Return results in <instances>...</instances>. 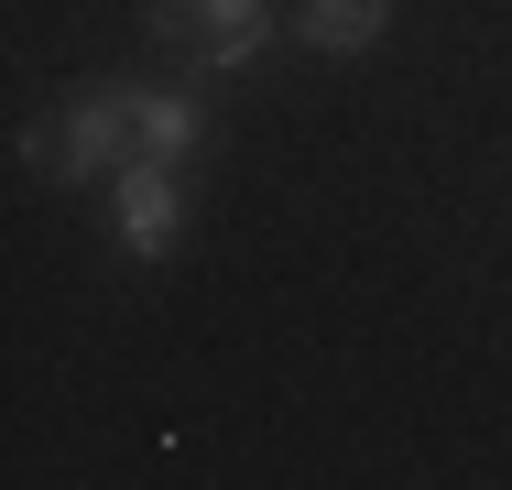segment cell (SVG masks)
<instances>
[{
    "mask_svg": "<svg viewBox=\"0 0 512 490\" xmlns=\"http://www.w3.org/2000/svg\"><path fill=\"white\" fill-rule=\"evenodd\" d=\"M22 153L33 164H55V186H88V175H131L142 164V98L131 88H88L66 120H44V131H22Z\"/></svg>",
    "mask_w": 512,
    "mask_h": 490,
    "instance_id": "1",
    "label": "cell"
},
{
    "mask_svg": "<svg viewBox=\"0 0 512 490\" xmlns=\"http://www.w3.org/2000/svg\"><path fill=\"white\" fill-rule=\"evenodd\" d=\"M153 44L197 77H240L273 55V0H153Z\"/></svg>",
    "mask_w": 512,
    "mask_h": 490,
    "instance_id": "2",
    "label": "cell"
},
{
    "mask_svg": "<svg viewBox=\"0 0 512 490\" xmlns=\"http://www.w3.org/2000/svg\"><path fill=\"white\" fill-rule=\"evenodd\" d=\"M120 240H131L142 262L175 251V175H164V164H131V175H120Z\"/></svg>",
    "mask_w": 512,
    "mask_h": 490,
    "instance_id": "3",
    "label": "cell"
},
{
    "mask_svg": "<svg viewBox=\"0 0 512 490\" xmlns=\"http://www.w3.org/2000/svg\"><path fill=\"white\" fill-rule=\"evenodd\" d=\"M393 33V0H306V44L316 55H360Z\"/></svg>",
    "mask_w": 512,
    "mask_h": 490,
    "instance_id": "4",
    "label": "cell"
},
{
    "mask_svg": "<svg viewBox=\"0 0 512 490\" xmlns=\"http://www.w3.org/2000/svg\"><path fill=\"white\" fill-rule=\"evenodd\" d=\"M197 98H175V88H142V164H164V175H175V164H186V153H197Z\"/></svg>",
    "mask_w": 512,
    "mask_h": 490,
    "instance_id": "5",
    "label": "cell"
}]
</instances>
